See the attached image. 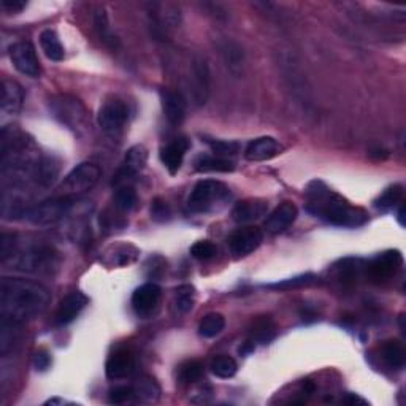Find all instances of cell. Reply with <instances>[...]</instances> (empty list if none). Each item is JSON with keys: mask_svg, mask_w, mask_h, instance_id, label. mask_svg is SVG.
I'll return each mask as SVG.
<instances>
[{"mask_svg": "<svg viewBox=\"0 0 406 406\" xmlns=\"http://www.w3.org/2000/svg\"><path fill=\"white\" fill-rule=\"evenodd\" d=\"M195 303V289L191 284H182L176 289V296H175V304L176 309L182 314L189 313L192 308H194Z\"/></svg>", "mask_w": 406, "mask_h": 406, "instance_id": "cell-30", "label": "cell"}, {"mask_svg": "<svg viewBox=\"0 0 406 406\" xmlns=\"http://www.w3.org/2000/svg\"><path fill=\"white\" fill-rule=\"evenodd\" d=\"M308 210L324 221L339 227H359L368 221V215L360 208L351 206L342 195L335 194L322 181L308 186Z\"/></svg>", "mask_w": 406, "mask_h": 406, "instance_id": "cell-2", "label": "cell"}, {"mask_svg": "<svg viewBox=\"0 0 406 406\" xmlns=\"http://www.w3.org/2000/svg\"><path fill=\"white\" fill-rule=\"evenodd\" d=\"M88 297L83 292H72L59 303L58 311L54 314V322L58 326H67L73 322L76 316L83 311L86 304H88Z\"/></svg>", "mask_w": 406, "mask_h": 406, "instance_id": "cell-13", "label": "cell"}, {"mask_svg": "<svg viewBox=\"0 0 406 406\" xmlns=\"http://www.w3.org/2000/svg\"><path fill=\"white\" fill-rule=\"evenodd\" d=\"M49 110L60 124H64L73 132L86 129L88 113L84 105L73 95H58L49 100Z\"/></svg>", "mask_w": 406, "mask_h": 406, "instance_id": "cell-4", "label": "cell"}, {"mask_svg": "<svg viewBox=\"0 0 406 406\" xmlns=\"http://www.w3.org/2000/svg\"><path fill=\"white\" fill-rule=\"evenodd\" d=\"M226 327V319L219 313H210L199 324V333L203 338H215Z\"/></svg>", "mask_w": 406, "mask_h": 406, "instance_id": "cell-27", "label": "cell"}, {"mask_svg": "<svg viewBox=\"0 0 406 406\" xmlns=\"http://www.w3.org/2000/svg\"><path fill=\"white\" fill-rule=\"evenodd\" d=\"M251 337L252 342H261V343H267L275 337V326L270 319L263 318L259 319V321L254 322V326L251 329Z\"/></svg>", "mask_w": 406, "mask_h": 406, "instance_id": "cell-33", "label": "cell"}, {"mask_svg": "<svg viewBox=\"0 0 406 406\" xmlns=\"http://www.w3.org/2000/svg\"><path fill=\"white\" fill-rule=\"evenodd\" d=\"M146 164H148V151L143 145H135L126 152L124 157V164L121 167V170L116 175V180L113 182L119 184L121 181L126 180V178L135 176L136 174H140L141 170L145 169Z\"/></svg>", "mask_w": 406, "mask_h": 406, "instance_id": "cell-14", "label": "cell"}, {"mask_svg": "<svg viewBox=\"0 0 406 406\" xmlns=\"http://www.w3.org/2000/svg\"><path fill=\"white\" fill-rule=\"evenodd\" d=\"M189 140L176 139L170 141L165 148L160 150V160L165 165V169L170 171V175L178 174V170L181 169L182 160H184V156L187 150H189Z\"/></svg>", "mask_w": 406, "mask_h": 406, "instance_id": "cell-19", "label": "cell"}, {"mask_svg": "<svg viewBox=\"0 0 406 406\" xmlns=\"http://www.w3.org/2000/svg\"><path fill=\"white\" fill-rule=\"evenodd\" d=\"M25 5H27V2H24V0H2V8L10 13L23 12Z\"/></svg>", "mask_w": 406, "mask_h": 406, "instance_id": "cell-42", "label": "cell"}, {"mask_svg": "<svg viewBox=\"0 0 406 406\" xmlns=\"http://www.w3.org/2000/svg\"><path fill=\"white\" fill-rule=\"evenodd\" d=\"M134 397L145 403H156L160 398V387L151 377H141L134 385Z\"/></svg>", "mask_w": 406, "mask_h": 406, "instance_id": "cell-25", "label": "cell"}, {"mask_svg": "<svg viewBox=\"0 0 406 406\" xmlns=\"http://www.w3.org/2000/svg\"><path fill=\"white\" fill-rule=\"evenodd\" d=\"M136 205V192L130 186H121L115 194V206L121 211H130Z\"/></svg>", "mask_w": 406, "mask_h": 406, "instance_id": "cell-32", "label": "cell"}, {"mask_svg": "<svg viewBox=\"0 0 406 406\" xmlns=\"http://www.w3.org/2000/svg\"><path fill=\"white\" fill-rule=\"evenodd\" d=\"M191 75L192 99H194L195 105H205L208 95H210V69L202 56H197L192 60Z\"/></svg>", "mask_w": 406, "mask_h": 406, "instance_id": "cell-11", "label": "cell"}, {"mask_svg": "<svg viewBox=\"0 0 406 406\" xmlns=\"http://www.w3.org/2000/svg\"><path fill=\"white\" fill-rule=\"evenodd\" d=\"M191 254L199 261H210L217 254V248L211 241H197L191 246Z\"/></svg>", "mask_w": 406, "mask_h": 406, "instance_id": "cell-36", "label": "cell"}, {"mask_svg": "<svg viewBox=\"0 0 406 406\" xmlns=\"http://www.w3.org/2000/svg\"><path fill=\"white\" fill-rule=\"evenodd\" d=\"M75 203V197L64 195L59 197V199H51L38 203L37 206L30 208L27 213V217L30 222L37 226H48L54 224L62 219L64 216H67L70 210H72Z\"/></svg>", "mask_w": 406, "mask_h": 406, "instance_id": "cell-5", "label": "cell"}, {"mask_svg": "<svg viewBox=\"0 0 406 406\" xmlns=\"http://www.w3.org/2000/svg\"><path fill=\"white\" fill-rule=\"evenodd\" d=\"M100 178V169L95 164H91V162H84V164H80L78 167L70 171V174L65 176L62 182V189L65 191L64 195L76 197L80 194H84L93 189V187L99 182Z\"/></svg>", "mask_w": 406, "mask_h": 406, "instance_id": "cell-6", "label": "cell"}, {"mask_svg": "<svg viewBox=\"0 0 406 406\" xmlns=\"http://www.w3.org/2000/svg\"><path fill=\"white\" fill-rule=\"evenodd\" d=\"M162 291L154 283H146L132 294V308L140 318H150L157 311Z\"/></svg>", "mask_w": 406, "mask_h": 406, "instance_id": "cell-8", "label": "cell"}, {"mask_svg": "<svg viewBox=\"0 0 406 406\" xmlns=\"http://www.w3.org/2000/svg\"><path fill=\"white\" fill-rule=\"evenodd\" d=\"M344 402L351 403V405H354V403H362V405H365V403H367L363 398H360V397H357V395H354V394H349L348 397L344 398Z\"/></svg>", "mask_w": 406, "mask_h": 406, "instance_id": "cell-43", "label": "cell"}, {"mask_svg": "<svg viewBox=\"0 0 406 406\" xmlns=\"http://www.w3.org/2000/svg\"><path fill=\"white\" fill-rule=\"evenodd\" d=\"M298 216L297 206L291 202H283L276 206L265 219V228L270 233L284 232L287 227H291L296 222Z\"/></svg>", "mask_w": 406, "mask_h": 406, "instance_id": "cell-15", "label": "cell"}, {"mask_svg": "<svg viewBox=\"0 0 406 406\" xmlns=\"http://www.w3.org/2000/svg\"><path fill=\"white\" fill-rule=\"evenodd\" d=\"M10 59H12L18 72L30 76V78H37L40 72H42L37 51H35L32 43L18 42L12 45L10 47Z\"/></svg>", "mask_w": 406, "mask_h": 406, "instance_id": "cell-7", "label": "cell"}, {"mask_svg": "<svg viewBox=\"0 0 406 406\" xmlns=\"http://www.w3.org/2000/svg\"><path fill=\"white\" fill-rule=\"evenodd\" d=\"M267 202L261 199H248L243 202H238L232 210V219L238 224H246L261 219L267 213Z\"/></svg>", "mask_w": 406, "mask_h": 406, "instance_id": "cell-20", "label": "cell"}, {"mask_svg": "<svg viewBox=\"0 0 406 406\" xmlns=\"http://www.w3.org/2000/svg\"><path fill=\"white\" fill-rule=\"evenodd\" d=\"M211 151L215 152V156L219 157H228L237 154L240 151V145L237 141H224V140H216V141H208Z\"/></svg>", "mask_w": 406, "mask_h": 406, "instance_id": "cell-37", "label": "cell"}, {"mask_svg": "<svg viewBox=\"0 0 406 406\" xmlns=\"http://www.w3.org/2000/svg\"><path fill=\"white\" fill-rule=\"evenodd\" d=\"M228 197H230V189L224 182L216 180H202L192 189L187 205L194 213H206L215 210L217 205H224Z\"/></svg>", "mask_w": 406, "mask_h": 406, "instance_id": "cell-3", "label": "cell"}, {"mask_svg": "<svg viewBox=\"0 0 406 406\" xmlns=\"http://www.w3.org/2000/svg\"><path fill=\"white\" fill-rule=\"evenodd\" d=\"M127 106L121 100H110L102 106L97 116L99 126L104 129L106 134L115 135L123 130V127L127 123Z\"/></svg>", "mask_w": 406, "mask_h": 406, "instance_id": "cell-9", "label": "cell"}, {"mask_svg": "<svg viewBox=\"0 0 406 406\" xmlns=\"http://www.w3.org/2000/svg\"><path fill=\"white\" fill-rule=\"evenodd\" d=\"M402 197H403V187L400 184H394L387 187V189H385L383 194L374 200V206H377L378 210L387 211L390 208L397 206L398 202L402 200Z\"/></svg>", "mask_w": 406, "mask_h": 406, "instance_id": "cell-29", "label": "cell"}, {"mask_svg": "<svg viewBox=\"0 0 406 406\" xmlns=\"http://www.w3.org/2000/svg\"><path fill=\"white\" fill-rule=\"evenodd\" d=\"M24 104V91L16 81H2V111L5 115H16Z\"/></svg>", "mask_w": 406, "mask_h": 406, "instance_id": "cell-21", "label": "cell"}, {"mask_svg": "<svg viewBox=\"0 0 406 406\" xmlns=\"http://www.w3.org/2000/svg\"><path fill=\"white\" fill-rule=\"evenodd\" d=\"M51 296L42 284L21 278H3L0 283V313L3 319L24 324L42 316Z\"/></svg>", "mask_w": 406, "mask_h": 406, "instance_id": "cell-1", "label": "cell"}, {"mask_svg": "<svg viewBox=\"0 0 406 406\" xmlns=\"http://www.w3.org/2000/svg\"><path fill=\"white\" fill-rule=\"evenodd\" d=\"M95 27H97L100 37L105 43H111V45L116 43V37H113L110 32L108 18H106V13L104 10H99V12L95 13Z\"/></svg>", "mask_w": 406, "mask_h": 406, "instance_id": "cell-39", "label": "cell"}, {"mask_svg": "<svg viewBox=\"0 0 406 406\" xmlns=\"http://www.w3.org/2000/svg\"><path fill=\"white\" fill-rule=\"evenodd\" d=\"M222 56H224L227 67L232 72H238L243 67V51L237 43L226 42L224 47H222Z\"/></svg>", "mask_w": 406, "mask_h": 406, "instance_id": "cell-31", "label": "cell"}, {"mask_svg": "<svg viewBox=\"0 0 406 406\" xmlns=\"http://www.w3.org/2000/svg\"><path fill=\"white\" fill-rule=\"evenodd\" d=\"M316 276L308 273V275H302V276H296L291 279H284V281H279L275 284H268V289H276V291H289V289H296V287H302V286H308L311 284Z\"/></svg>", "mask_w": 406, "mask_h": 406, "instance_id": "cell-35", "label": "cell"}, {"mask_svg": "<svg viewBox=\"0 0 406 406\" xmlns=\"http://www.w3.org/2000/svg\"><path fill=\"white\" fill-rule=\"evenodd\" d=\"M178 377H180L182 383H197V381H200L203 377V365L200 362H197V360H189V362L181 365L180 374H178Z\"/></svg>", "mask_w": 406, "mask_h": 406, "instance_id": "cell-34", "label": "cell"}, {"mask_svg": "<svg viewBox=\"0 0 406 406\" xmlns=\"http://www.w3.org/2000/svg\"><path fill=\"white\" fill-rule=\"evenodd\" d=\"M135 359L129 349H118L110 355L105 365L106 378L111 381L127 378L134 372Z\"/></svg>", "mask_w": 406, "mask_h": 406, "instance_id": "cell-12", "label": "cell"}, {"mask_svg": "<svg viewBox=\"0 0 406 406\" xmlns=\"http://www.w3.org/2000/svg\"><path fill=\"white\" fill-rule=\"evenodd\" d=\"M132 397H134V387H130V385H118V387L110 390L108 402L113 405H121L129 402Z\"/></svg>", "mask_w": 406, "mask_h": 406, "instance_id": "cell-40", "label": "cell"}, {"mask_svg": "<svg viewBox=\"0 0 406 406\" xmlns=\"http://www.w3.org/2000/svg\"><path fill=\"white\" fill-rule=\"evenodd\" d=\"M263 241V232L259 227L238 228L228 237V248L238 257L248 256L257 250Z\"/></svg>", "mask_w": 406, "mask_h": 406, "instance_id": "cell-10", "label": "cell"}, {"mask_svg": "<svg viewBox=\"0 0 406 406\" xmlns=\"http://www.w3.org/2000/svg\"><path fill=\"white\" fill-rule=\"evenodd\" d=\"M210 368H211V373L215 374V377L221 378V379H228V378L235 377L238 365L235 362V359L228 357V355H217V357L211 360Z\"/></svg>", "mask_w": 406, "mask_h": 406, "instance_id": "cell-28", "label": "cell"}, {"mask_svg": "<svg viewBox=\"0 0 406 406\" xmlns=\"http://www.w3.org/2000/svg\"><path fill=\"white\" fill-rule=\"evenodd\" d=\"M403 211H405V208L402 206V208H400V211H398V221H400V224H402V226H405V221H403Z\"/></svg>", "mask_w": 406, "mask_h": 406, "instance_id": "cell-45", "label": "cell"}, {"mask_svg": "<svg viewBox=\"0 0 406 406\" xmlns=\"http://www.w3.org/2000/svg\"><path fill=\"white\" fill-rule=\"evenodd\" d=\"M140 251L134 245L123 243V245H113L105 251L104 262L110 267H126L136 261Z\"/></svg>", "mask_w": 406, "mask_h": 406, "instance_id": "cell-22", "label": "cell"}, {"mask_svg": "<svg viewBox=\"0 0 406 406\" xmlns=\"http://www.w3.org/2000/svg\"><path fill=\"white\" fill-rule=\"evenodd\" d=\"M381 355L389 368L402 370L405 365V349L403 344L397 339H389L381 348Z\"/></svg>", "mask_w": 406, "mask_h": 406, "instance_id": "cell-24", "label": "cell"}, {"mask_svg": "<svg viewBox=\"0 0 406 406\" xmlns=\"http://www.w3.org/2000/svg\"><path fill=\"white\" fill-rule=\"evenodd\" d=\"M160 102L167 121L171 126H180L186 116V102L182 99V95L180 93H175V91L162 89Z\"/></svg>", "mask_w": 406, "mask_h": 406, "instance_id": "cell-18", "label": "cell"}, {"mask_svg": "<svg viewBox=\"0 0 406 406\" xmlns=\"http://www.w3.org/2000/svg\"><path fill=\"white\" fill-rule=\"evenodd\" d=\"M40 47H42L45 56L49 60H54V62H60L65 58V51L62 43H60L59 35L54 32V30L47 29L43 30L42 35H40Z\"/></svg>", "mask_w": 406, "mask_h": 406, "instance_id": "cell-23", "label": "cell"}, {"mask_svg": "<svg viewBox=\"0 0 406 406\" xmlns=\"http://www.w3.org/2000/svg\"><path fill=\"white\" fill-rule=\"evenodd\" d=\"M49 365H51V357L47 351L35 353V355H34L35 370H38V372H45V370L49 368Z\"/></svg>", "mask_w": 406, "mask_h": 406, "instance_id": "cell-41", "label": "cell"}, {"mask_svg": "<svg viewBox=\"0 0 406 406\" xmlns=\"http://www.w3.org/2000/svg\"><path fill=\"white\" fill-rule=\"evenodd\" d=\"M283 146L278 143V140L273 136H261V139L252 140L246 146L245 157L251 162H263L270 160L278 154H281Z\"/></svg>", "mask_w": 406, "mask_h": 406, "instance_id": "cell-16", "label": "cell"}, {"mask_svg": "<svg viewBox=\"0 0 406 406\" xmlns=\"http://www.w3.org/2000/svg\"><path fill=\"white\" fill-rule=\"evenodd\" d=\"M151 217L156 222H165V221H169L170 217H171V210H170L169 203H167L165 200L159 199V197L152 200Z\"/></svg>", "mask_w": 406, "mask_h": 406, "instance_id": "cell-38", "label": "cell"}, {"mask_svg": "<svg viewBox=\"0 0 406 406\" xmlns=\"http://www.w3.org/2000/svg\"><path fill=\"white\" fill-rule=\"evenodd\" d=\"M195 170L197 171H219V174H228V171L235 170V164L228 160L227 157L219 156H200L195 160Z\"/></svg>", "mask_w": 406, "mask_h": 406, "instance_id": "cell-26", "label": "cell"}, {"mask_svg": "<svg viewBox=\"0 0 406 406\" xmlns=\"http://www.w3.org/2000/svg\"><path fill=\"white\" fill-rule=\"evenodd\" d=\"M402 265V256L398 251H387L379 254L368 263V275L374 279H387Z\"/></svg>", "mask_w": 406, "mask_h": 406, "instance_id": "cell-17", "label": "cell"}, {"mask_svg": "<svg viewBox=\"0 0 406 406\" xmlns=\"http://www.w3.org/2000/svg\"><path fill=\"white\" fill-rule=\"evenodd\" d=\"M252 351H254V342H246L245 346L240 348V354L241 355H246V354H250Z\"/></svg>", "mask_w": 406, "mask_h": 406, "instance_id": "cell-44", "label": "cell"}]
</instances>
